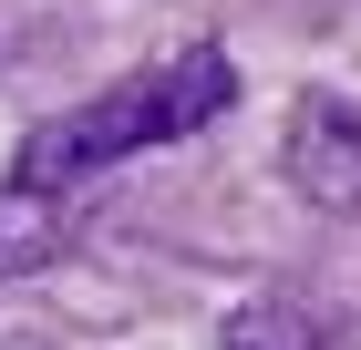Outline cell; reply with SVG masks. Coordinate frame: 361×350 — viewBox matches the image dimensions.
I'll use <instances>...</instances> for the list:
<instances>
[{
  "mask_svg": "<svg viewBox=\"0 0 361 350\" xmlns=\"http://www.w3.org/2000/svg\"><path fill=\"white\" fill-rule=\"evenodd\" d=\"M227 93H238V62L196 42V52H176L166 73H135V82H114V93H93V104L52 113V124H31L21 186L62 196V186H83V175H104V165L145 155V144H176V135H196V124H217Z\"/></svg>",
  "mask_w": 361,
  "mask_h": 350,
  "instance_id": "1",
  "label": "cell"
},
{
  "mask_svg": "<svg viewBox=\"0 0 361 350\" xmlns=\"http://www.w3.org/2000/svg\"><path fill=\"white\" fill-rule=\"evenodd\" d=\"M289 175L320 206H361V104L341 93H300L289 104Z\"/></svg>",
  "mask_w": 361,
  "mask_h": 350,
  "instance_id": "2",
  "label": "cell"
},
{
  "mask_svg": "<svg viewBox=\"0 0 361 350\" xmlns=\"http://www.w3.org/2000/svg\"><path fill=\"white\" fill-rule=\"evenodd\" d=\"M217 350H320V330H310V309L300 299H279V289H258L238 320H227V340Z\"/></svg>",
  "mask_w": 361,
  "mask_h": 350,
  "instance_id": "3",
  "label": "cell"
},
{
  "mask_svg": "<svg viewBox=\"0 0 361 350\" xmlns=\"http://www.w3.org/2000/svg\"><path fill=\"white\" fill-rule=\"evenodd\" d=\"M52 247H62V216H52V196L11 186V196H0V278H11V268H42Z\"/></svg>",
  "mask_w": 361,
  "mask_h": 350,
  "instance_id": "4",
  "label": "cell"
}]
</instances>
